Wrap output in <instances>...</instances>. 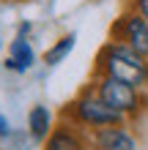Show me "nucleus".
<instances>
[{
    "label": "nucleus",
    "mask_w": 148,
    "mask_h": 150,
    "mask_svg": "<svg viewBox=\"0 0 148 150\" xmlns=\"http://www.w3.org/2000/svg\"><path fill=\"white\" fill-rule=\"evenodd\" d=\"M96 76H112L126 85H134L140 90H148V60L129 49L121 41H104L93 60Z\"/></svg>",
    "instance_id": "1"
},
{
    "label": "nucleus",
    "mask_w": 148,
    "mask_h": 150,
    "mask_svg": "<svg viewBox=\"0 0 148 150\" xmlns=\"http://www.w3.org/2000/svg\"><path fill=\"white\" fill-rule=\"evenodd\" d=\"M63 117L71 120L74 126H80L82 131H88V134H93V131H99V128H110V126H124V123H129L124 115L115 112L96 93L93 85H85L82 90L66 104Z\"/></svg>",
    "instance_id": "2"
},
{
    "label": "nucleus",
    "mask_w": 148,
    "mask_h": 150,
    "mask_svg": "<svg viewBox=\"0 0 148 150\" xmlns=\"http://www.w3.org/2000/svg\"><path fill=\"white\" fill-rule=\"evenodd\" d=\"M91 85L96 87V93H99L115 112L124 115L129 123L140 120L143 115L148 112V90H140V87L126 85V82L112 79V76H96V74H93Z\"/></svg>",
    "instance_id": "3"
},
{
    "label": "nucleus",
    "mask_w": 148,
    "mask_h": 150,
    "mask_svg": "<svg viewBox=\"0 0 148 150\" xmlns=\"http://www.w3.org/2000/svg\"><path fill=\"white\" fill-rule=\"evenodd\" d=\"M110 41L126 44L129 49L148 60V19H143L132 8H124L110 25Z\"/></svg>",
    "instance_id": "4"
},
{
    "label": "nucleus",
    "mask_w": 148,
    "mask_h": 150,
    "mask_svg": "<svg viewBox=\"0 0 148 150\" xmlns=\"http://www.w3.org/2000/svg\"><path fill=\"white\" fill-rule=\"evenodd\" d=\"M28 33H30V25L28 22L19 25V30H16V36L11 38L8 52L3 57V68H6V71H11V74H28L30 68L36 66L39 55H36V49H33Z\"/></svg>",
    "instance_id": "5"
},
{
    "label": "nucleus",
    "mask_w": 148,
    "mask_h": 150,
    "mask_svg": "<svg viewBox=\"0 0 148 150\" xmlns=\"http://www.w3.org/2000/svg\"><path fill=\"white\" fill-rule=\"evenodd\" d=\"M91 150H140V137L132 128V123L124 126H110L88 134Z\"/></svg>",
    "instance_id": "6"
},
{
    "label": "nucleus",
    "mask_w": 148,
    "mask_h": 150,
    "mask_svg": "<svg viewBox=\"0 0 148 150\" xmlns=\"http://www.w3.org/2000/svg\"><path fill=\"white\" fill-rule=\"evenodd\" d=\"M44 150H91L88 142V131H82L80 126H74L71 120H60L55 123L52 134L47 137Z\"/></svg>",
    "instance_id": "7"
},
{
    "label": "nucleus",
    "mask_w": 148,
    "mask_h": 150,
    "mask_svg": "<svg viewBox=\"0 0 148 150\" xmlns=\"http://www.w3.org/2000/svg\"><path fill=\"white\" fill-rule=\"evenodd\" d=\"M55 128V117H52V109L44 107V104H33L28 109V134L33 142H47V137Z\"/></svg>",
    "instance_id": "8"
},
{
    "label": "nucleus",
    "mask_w": 148,
    "mask_h": 150,
    "mask_svg": "<svg viewBox=\"0 0 148 150\" xmlns=\"http://www.w3.org/2000/svg\"><path fill=\"white\" fill-rule=\"evenodd\" d=\"M74 47H77V33H63L60 38H55L47 47V52H44V63L47 66H60L63 60L74 52Z\"/></svg>",
    "instance_id": "9"
},
{
    "label": "nucleus",
    "mask_w": 148,
    "mask_h": 150,
    "mask_svg": "<svg viewBox=\"0 0 148 150\" xmlns=\"http://www.w3.org/2000/svg\"><path fill=\"white\" fill-rule=\"evenodd\" d=\"M126 8H132V11H137L143 19H148V0H129Z\"/></svg>",
    "instance_id": "10"
},
{
    "label": "nucleus",
    "mask_w": 148,
    "mask_h": 150,
    "mask_svg": "<svg viewBox=\"0 0 148 150\" xmlns=\"http://www.w3.org/2000/svg\"><path fill=\"white\" fill-rule=\"evenodd\" d=\"M11 134H14V131H11V123H8V117L0 112V139H11Z\"/></svg>",
    "instance_id": "11"
}]
</instances>
